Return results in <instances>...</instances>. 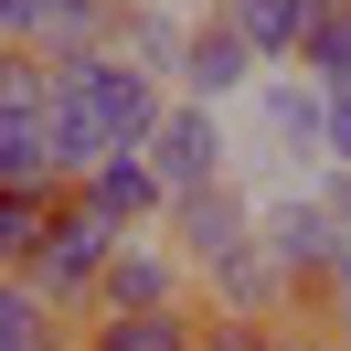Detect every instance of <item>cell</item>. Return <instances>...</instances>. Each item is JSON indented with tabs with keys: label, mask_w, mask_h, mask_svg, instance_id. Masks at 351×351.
<instances>
[{
	"label": "cell",
	"mask_w": 351,
	"mask_h": 351,
	"mask_svg": "<svg viewBox=\"0 0 351 351\" xmlns=\"http://www.w3.org/2000/svg\"><path fill=\"white\" fill-rule=\"evenodd\" d=\"M160 107H171V86H160L149 64H128L117 43L43 53V117H53V171H64V181L96 171L107 149H138Z\"/></svg>",
	"instance_id": "cell-1"
},
{
	"label": "cell",
	"mask_w": 351,
	"mask_h": 351,
	"mask_svg": "<svg viewBox=\"0 0 351 351\" xmlns=\"http://www.w3.org/2000/svg\"><path fill=\"white\" fill-rule=\"evenodd\" d=\"M223 138H234V181L245 192H298V181L330 171V96L308 64H266L256 86L223 107Z\"/></svg>",
	"instance_id": "cell-2"
},
{
	"label": "cell",
	"mask_w": 351,
	"mask_h": 351,
	"mask_svg": "<svg viewBox=\"0 0 351 351\" xmlns=\"http://www.w3.org/2000/svg\"><path fill=\"white\" fill-rule=\"evenodd\" d=\"M117 234H128V223H107V213H96L86 192H53V213H43V234H32L22 277L43 287L53 308H96V277H107Z\"/></svg>",
	"instance_id": "cell-3"
},
{
	"label": "cell",
	"mask_w": 351,
	"mask_h": 351,
	"mask_svg": "<svg viewBox=\"0 0 351 351\" xmlns=\"http://www.w3.org/2000/svg\"><path fill=\"white\" fill-rule=\"evenodd\" d=\"M138 160L160 171V192H202V181H234V138H223V107L202 96H171L138 138Z\"/></svg>",
	"instance_id": "cell-4"
},
{
	"label": "cell",
	"mask_w": 351,
	"mask_h": 351,
	"mask_svg": "<svg viewBox=\"0 0 351 351\" xmlns=\"http://www.w3.org/2000/svg\"><path fill=\"white\" fill-rule=\"evenodd\" d=\"M96 308H192V266H181V245L160 234V223L117 234L107 277H96Z\"/></svg>",
	"instance_id": "cell-5"
},
{
	"label": "cell",
	"mask_w": 351,
	"mask_h": 351,
	"mask_svg": "<svg viewBox=\"0 0 351 351\" xmlns=\"http://www.w3.org/2000/svg\"><path fill=\"white\" fill-rule=\"evenodd\" d=\"M266 75V53L245 43L234 22H223V11H202L192 22V43H181V64H171V96H202V107H234L245 86H256Z\"/></svg>",
	"instance_id": "cell-6"
},
{
	"label": "cell",
	"mask_w": 351,
	"mask_h": 351,
	"mask_svg": "<svg viewBox=\"0 0 351 351\" xmlns=\"http://www.w3.org/2000/svg\"><path fill=\"white\" fill-rule=\"evenodd\" d=\"M0 181L11 192H53V117H43V64H22L0 86Z\"/></svg>",
	"instance_id": "cell-7"
},
{
	"label": "cell",
	"mask_w": 351,
	"mask_h": 351,
	"mask_svg": "<svg viewBox=\"0 0 351 351\" xmlns=\"http://www.w3.org/2000/svg\"><path fill=\"white\" fill-rule=\"evenodd\" d=\"M75 192H86V202H96L107 223H128V234H138V223H160V213H171V192H160V171H149L138 149H107L96 171H75Z\"/></svg>",
	"instance_id": "cell-8"
},
{
	"label": "cell",
	"mask_w": 351,
	"mask_h": 351,
	"mask_svg": "<svg viewBox=\"0 0 351 351\" xmlns=\"http://www.w3.org/2000/svg\"><path fill=\"white\" fill-rule=\"evenodd\" d=\"M330 11H341V0H223V22H234L245 43L266 53V64H298V53H308V32H319Z\"/></svg>",
	"instance_id": "cell-9"
},
{
	"label": "cell",
	"mask_w": 351,
	"mask_h": 351,
	"mask_svg": "<svg viewBox=\"0 0 351 351\" xmlns=\"http://www.w3.org/2000/svg\"><path fill=\"white\" fill-rule=\"evenodd\" d=\"M128 64H149L160 86H171V64H181V43H192V11H171V0H117V32H107Z\"/></svg>",
	"instance_id": "cell-10"
},
{
	"label": "cell",
	"mask_w": 351,
	"mask_h": 351,
	"mask_svg": "<svg viewBox=\"0 0 351 351\" xmlns=\"http://www.w3.org/2000/svg\"><path fill=\"white\" fill-rule=\"evenodd\" d=\"M192 308H96L86 319V351H192Z\"/></svg>",
	"instance_id": "cell-11"
},
{
	"label": "cell",
	"mask_w": 351,
	"mask_h": 351,
	"mask_svg": "<svg viewBox=\"0 0 351 351\" xmlns=\"http://www.w3.org/2000/svg\"><path fill=\"white\" fill-rule=\"evenodd\" d=\"M0 351H64V308L32 277H0Z\"/></svg>",
	"instance_id": "cell-12"
},
{
	"label": "cell",
	"mask_w": 351,
	"mask_h": 351,
	"mask_svg": "<svg viewBox=\"0 0 351 351\" xmlns=\"http://www.w3.org/2000/svg\"><path fill=\"white\" fill-rule=\"evenodd\" d=\"M43 213H53V192H11V181H0V277H22V256H32V234H43Z\"/></svg>",
	"instance_id": "cell-13"
},
{
	"label": "cell",
	"mask_w": 351,
	"mask_h": 351,
	"mask_svg": "<svg viewBox=\"0 0 351 351\" xmlns=\"http://www.w3.org/2000/svg\"><path fill=\"white\" fill-rule=\"evenodd\" d=\"M298 64L319 75V96H341V86H351V0H341V11H330L319 32H308V53H298Z\"/></svg>",
	"instance_id": "cell-14"
},
{
	"label": "cell",
	"mask_w": 351,
	"mask_h": 351,
	"mask_svg": "<svg viewBox=\"0 0 351 351\" xmlns=\"http://www.w3.org/2000/svg\"><path fill=\"white\" fill-rule=\"evenodd\" d=\"M330 171H351V86L330 96Z\"/></svg>",
	"instance_id": "cell-15"
},
{
	"label": "cell",
	"mask_w": 351,
	"mask_h": 351,
	"mask_svg": "<svg viewBox=\"0 0 351 351\" xmlns=\"http://www.w3.org/2000/svg\"><path fill=\"white\" fill-rule=\"evenodd\" d=\"M319 298H330V308H341V319H351V245H341V266H330V277H319Z\"/></svg>",
	"instance_id": "cell-16"
},
{
	"label": "cell",
	"mask_w": 351,
	"mask_h": 351,
	"mask_svg": "<svg viewBox=\"0 0 351 351\" xmlns=\"http://www.w3.org/2000/svg\"><path fill=\"white\" fill-rule=\"evenodd\" d=\"M171 11H192V22H202V11H223V0H171Z\"/></svg>",
	"instance_id": "cell-17"
},
{
	"label": "cell",
	"mask_w": 351,
	"mask_h": 351,
	"mask_svg": "<svg viewBox=\"0 0 351 351\" xmlns=\"http://www.w3.org/2000/svg\"><path fill=\"white\" fill-rule=\"evenodd\" d=\"M266 351H287V341H266Z\"/></svg>",
	"instance_id": "cell-18"
}]
</instances>
